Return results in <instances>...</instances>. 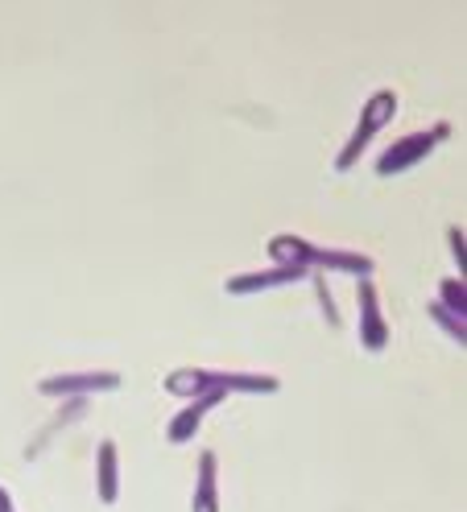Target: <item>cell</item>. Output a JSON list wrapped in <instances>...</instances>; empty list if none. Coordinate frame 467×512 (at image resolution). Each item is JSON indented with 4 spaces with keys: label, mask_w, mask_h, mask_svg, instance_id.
<instances>
[{
    "label": "cell",
    "mask_w": 467,
    "mask_h": 512,
    "mask_svg": "<svg viewBox=\"0 0 467 512\" xmlns=\"http://www.w3.org/2000/svg\"><path fill=\"white\" fill-rule=\"evenodd\" d=\"M269 256L273 265H302L310 273H352V277H372V269H377V261L364 252H352V248H319L310 244L294 232H282L269 240Z\"/></svg>",
    "instance_id": "6da1fadb"
},
{
    "label": "cell",
    "mask_w": 467,
    "mask_h": 512,
    "mask_svg": "<svg viewBox=\"0 0 467 512\" xmlns=\"http://www.w3.org/2000/svg\"><path fill=\"white\" fill-rule=\"evenodd\" d=\"M393 116H397V91H393V87L372 91L368 100H364V108H360V120H356V128H352L348 145L339 149V157H335V170H352V166L360 162V153L368 149V141L377 137Z\"/></svg>",
    "instance_id": "7a4b0ae2"
},
{
    "label": "cell",
    "mask_w": 467,
    "mask_h": 512,
    "mask_svg": "<svg viewBox=\"0 0 467 512\" xmlns=\"http://www.w3.org/2000/svg\"><path fill=\"white\" fill-rule=\"evenodd\" d=\"M447 137H451V124H447V120L430 124V128H418V133H406V137L393 141V145L377 157V174H381V178H393V174H401V170L418 166L422 157H426L434 145H443Z\"/></svg>",
    "instance_id": "3957f363"
},
{
    "label": "cell",
    "mask_w": 467,
    "mask_h": 512,
    "mask_svg": "<svg viewBox=\"0 0 467 512\" xmlns=\"http://www.w3.org/2000/svg\"><path fill=\"white\" fill-rule=\"evenodd\" d=\"M112 389H120V376L116 372H96V368L38 380V393H46V397H91V393H112Z\"/></svg>",
    "instance_id": "277c9868"
},
{
    "label": "cell",
    "mask_w": 467,
    "mask_h": 512,
    "mask_svg": "<svg viewBox=\"0 0 467 512\" xmlns=\"http://www.w3.org/2000/svg\"><path fill=\"white\" fill-rule=\"evenodd\" d=\"M356 306H360V343H364L368 351H385V343H389V323H385V314H381L377 285H372L368 277H360Z\"/></svg>",
    "instance_id": "5b68a950"
},
{
    "label": "cell",
    "mask_w": 467,
    "mask_h": 512,
    "mask_svg": "<svg viewBox=\"0 0 467 512\" xmlns=\"http://www.w3.org/2000/svg\"><path fill=\"white\" fill-rule=\"evenodd\" d=\"M302 277H310V269H302V265H269V269H253V273L228 277L224 290L228 294H257V290H277V285H294Z\"/></svg>",
    "instance_id": "8992f818"
},
{
    "label": "cell",
    "mask_w": 467,
    "mask_h": 512,
    "mask_svg": "<svg viewBox=\"0 0 467 512\" xmlns=\"http://www.w3.org/2000/svg\"><path fill=\"white\" fill-rule=\"evenodd\" d=\"M191 512H220V459H215V451H203L199 455Z\"/></svg>",
    "instance_id": "52a82bcc"
},
{
    "label": "cell",
    "mask_w": 467,
    "mask_h": 512,
    "mask_svg": "<svg viewBox=\"0 0 467 512\" xmlns=\"http://www.w3.org/2000/svg\"><path fill=\"white\" fill-rule=\"evenodd\" d=\"M224 401V393H203V397H191L186 401V409L178 413V418L170 422V430H166V438L174 442V446H182V442H191L195 434H199V426H203V413L207 409H215Z\"/></svg>",
    "instance_id": "ba28073f"
},
{
    "label": "cell",
    "mask_w": 467,
    "mask_h": 512,
    "mask_svg": "<svg viewBox=\"0 0 467 512\" xmlns=\"http://www.w3.org/2000/svg\"><path fill=\"white\" fill-rule=\"evenodd\" d=\"M96 496L104 504H116V496H120V451L112 438H104L96 446Z\"/></svg>",
    "instance_id": "9c48e42d"
},
{
    "label": "cell",
    "mask_w": 467,
    "mask_h": 512,
    "mask_svg": "<svg viewBox=\"0 0 467 512\" xmlns=\"http://www.w3.org/2000/svg\"><path fill=\"white\" fill-rule=\"evenodd\" d=\"M426 314H430V318H434V323H439V327H443V331H447L451 339H459V347L467 343V318L451 314V310H447L443 302H430V306H426Z\"/></svg>",
    "instance_id": "30bf717a"
},
{
    "label": "cell",
    "mask_w": 467,
    "mask_h": 512,
    "mask_svg": "<svg viewBox=\"0 0 467 512\" xmlns=\"http://www.w3.org/2000/svg\"><path fill=\"white\" fill-rule=\"evenodd\" d=\"M439 302H443L451 314L467 318V285H463V277H447V281L439 285Z\"/></svg>",
    "instance_id": "8fae6325"
},
{
    "label": "cell",
    "mask_w": 467,
    "mask_h": 512,
    "mask_svg": "<svg viewBox=\"0 0 467 512\" xmlns=\"http://www.w3.org/2000/svg\"><path fill=\"white\" fill-rule=\"evenodd\" d=\"M315 277V290H319V306H323V314H327V323L335 327L339 323V314H335V302H331V290H327V277L323 273H310Z\"/></svg>",
    "instance_id": "7c38bea8"
},
{
    "label": "cell",
    "mask_w": 467,
    "mask_h": 512,
    "mask_svg": "<svg viewBox=\"0 0 467 512\" xmlns=\"http://www.w3.org/2000/svg\"><path fill=\"white\" fill-rule=\"evenodd\" d=\"M447 244H451V256L459 261V277H463V228H447Z\"/></svg>",
    "instance_id": "4fadbf2b"
},
{
    "label": "cell",
    "mask_w": 467,
    "mask_h": 512,
    "mask_svg": "<svg viewBox=\"0 0 467 512\" xmlns=\"http://www.w3.org/2000/svg\"><path fill=\"white\" fill-rule=\"evenodd\" d=\"M0 512H17V504H13V496L5 488H0Z\"/></svg>",
    "instance_id": "5bb4252c"
}]
</instances>
